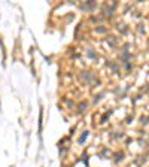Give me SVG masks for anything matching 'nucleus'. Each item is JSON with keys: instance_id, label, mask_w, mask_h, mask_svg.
<instances>
[{"instance_id": "nucleus-1", "label": "nucleus", "mask_w": 149, "mask_h": 167, "mask_svg": "<svg viewBox=\"0 0 149 167\" xmlns=\"http://www.w3.org/2000/svg\"><path fill=\"white\" fill-rule=\"evenodd\" d=\"M85 106H87L85 103H83V105H79V111H83V109H85Z\"/></svg>"}]
</instances>
